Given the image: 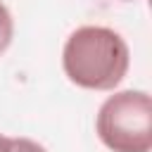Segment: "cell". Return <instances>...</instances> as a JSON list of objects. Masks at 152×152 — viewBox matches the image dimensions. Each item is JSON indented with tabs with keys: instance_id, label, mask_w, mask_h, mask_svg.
Returning <instances> with one entry per match:
<instances>
[{
	"instance_id": "cell-6",
	"label": "cell",
	"mask_w": 152,
	"mask_h": 152,
	"mask_svg": "<svg viewBox=\"0 0 152 152\" xmlns=\"http://www.w3.org/2000/svg\"><path fill=\"white\" fill-rule=\"evenodd\" d=\"M124 2H131V0H124Z\"/></svg>"
},
{
	"instance_id": "cell-1",
	"label": "cell",
	"mask_w": 152,
	"mask_h": 152,
	"mask_svg": "<svg viewBox=\"0 0 152 152\" xmlns=\"http://www.w3.org/2000/svg\"><path fill=\"white\" fill-rule=\"evenodd\" d=\"M126 40L107 26H78L62 50V66L71 83L86 90H114L128 74Z\"/></svg>"
},
{
	"instance_id": "cell-5",
	"label": "cell",
	"mask_w": 152,
	"mask_h": 152,
	"mask_svg": "<svg viewBox=\"0 0 152 152\" xmlns=\"http://www.w3.org/2000/svg\"><path fill=\"white\" fill-rule=\"evenodd\" d=\"M0 152H14V138H7L0 133Z\"/></svg>"
},
{
	"instance_id": "cell-3",
	"label": "cell",
	"mask_w": 152,
	"mask_h": 152,
	"mask_svg": "<svg viewBox=\"0 0 152 152\" xmlns=\"http://www.w3.org/2000/svg\"><path fill=\"white\" fill-rule=\"evenodd\" d=\"M12 38H14V19H12L10 10L0 2V55L10 48Z\"/></svg>"
},
{
	"instance_id": "cell-4",
	"label": "cell",
	"mask_w": 152,
	"mask_h": 152,
	"mask_svg": "<svg viewBox=\"0 0 152 152\" xmlns=\"http://www.w3.org/2000/svg\"><path fill=\"white\" fill-rule=\"evenodd\" d=\"M14 152H48V150L31 138H14Z\"/></svg>"
},
{
	"instance_id": "cell-2",
	"label": "cell",
	"mask_w": 152,
	"mask_h": 152,
	"mask_svg": "<svg viewBox=\"0 0 152 152\" xmlns=\"http://www.w3.org/2000/svg\"><path fill=\"white\" fill-rule=\"evenodd\" d=\"M95 131L112 152L152 150V100L145 90H119L109 95L95 116Z\"/></svg>"
}]
</instances>
